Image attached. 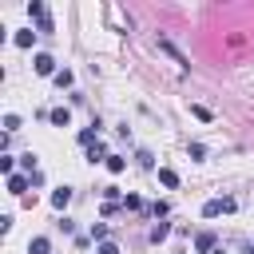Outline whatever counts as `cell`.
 I'll list each match as a JSON object with an SVG mask.
<instances>
[{
	"label": "cell",
	"mask_w": 254,
	"mask_h": 254,
	"mask_svg": "<svg viewBox=\"0 0 254 254\" xmlns=\"http://www.w3.org/2000/svg\"><path fill=\"white\" fill-rule=\"evenodd\" d=\"M28 16H36V24H40V36H48V32H52V16H48V8H44L40 0H32V4H28Z\"/></svg>",
	"instance_id": "1"
},
{
	"label": "cell",
	"mask_w": 254,
	"mask_h": 254,
	"mask_svg": "<svg viewBox=\"0 0 254 254\" xmlns=\"http://www.w3.org/2000/svg\"><path fill=\"white\" fill-rule=\"evenodd\" d=\"M226 210H234V198H210V202L202 206V218H218V214H226Z\"/></svg>",
	"instance_id": "2"
},
{
	"label": "cell",
	"mask_w": 254,
	"mask_h": 254,
	"mask_svg": "<svg viewBox=\"0 0 254 254\" xmlns=\"http://www.w3.org/2000/svg\"><path fill=\"white\" fill-rule=\"evenodd\" d=\"M36 71H40V75H56V60L40 52V56H36Z\"/></svg>",
	"instance_id": "3"
},
{
	"label": "cell",
	"mask_w": 254,
	"mask_h": 254,
	"mask_svg": "<svg viewBox=\"0 0 254 254\" xmlns=\"http://www.w3.org/2000/svg\"><path fill=\"white\" fill-rule=\"evenodd\" d=\"M159 48H163V52H171V56L179 60V67H190V60H187V56H183V52H179V48H175L171 40H159Z\"/></svg>",
	"instance_id": "4"
},
{
	"label": "cell",
	"mask_w": 254,
	"mask_h": 254,
	"mask_svg": "<svg viewBox=\"0 0 254 254\" xmlns=\"http://www.w3.org/2000/svg\"><path fill=\"white\" fill-rule=\"evenodd\" d=\"M67 202H71V190H67V187H60V190H52V206H56V210H64Z\"/></svg>",
	"instance_id": "5"
},
{
	"label": "cell",
	"mask_w": 254,
	"mask_h": 254,
	"mask_svg": "<svg viewBox=\"0 0 254 254\" xmlns=\"http://www.w3.org/2000/svg\"><path fill=\"white\" fill-rule=\"evenodd\" d=\"M48 119H52L56 127H67V123H71V111H67V107H56V111H52Z\"/></svg>",
	"instance_id": "6"
},
{
	"label": "cell",
	"mask_w": 254,
	"mask_h": 254,
	"mask_svg": "<svg viewBox=\"0 0 254 254\" xmlns=\"http://www.w3.org/2000/svg\"><path fill=\"white\" fill-rule=\"evenodd\" d=\"M8 190H12V194H24V190H28V179H24V175H8Z\"/></svg>",
	"instance_id": "7"
},
{
	"label": "cell",
	"mask_w": 254,
	"mask_h": 254,
	"mask_svg": "<svg viewBox=\"0 0 254 254\" xmlns=\"http://www.w3.org/2000/svg\"><path fill=\"white\" fill-rule=\"evenodd\" d=\"M194 250H198V254L214 250V234H210V230H206V234H198V238H194Z\"/></svg>",
	"instance_id": "8"
},
{
	"label": "cell",
	"mask_w": 254,
	"mask_h": 254,
	"mask_svg": "<svg viewBox=\"0 0 254 254\" xmlns=\"http://www.w3.org/2000/svg\"><path fill=\"white\" fill-rule=\"evenodd\" d=\"M48 250H52L48 238H32V242H28V254H48Z\"/></svg>",
	"instance_id": "9"
},
{
	"label": "cell",
	"mask_w": 254,
	"mask_h": 254,
	"mask_svg": "<svg viewBox=\"0 0 254 254\" xmlns=\"http://www.w3.org/2000/svg\"><path fill=\"white\" fill-rule=\"evenodd\" d=\"M159 183H163V187H179V175H175L171 167H163V171H159Z\"/></svg>",
	"instance_id": "10"
},
{
	"label": "cell",
	"mask_w": 254,
	"mask_h": 254,
	"mask_svg": "<svg viewBox=\"0 0 254 254\" xmlns=\"http://www.w3.org/2000/svg\"><path fill=\"white\" fill-rule=\"evenodd\" d=\"M99 159H107V155H103V143H91V147H87V163H99Z\"/></svg>",
	"instance_id": "11"
},
{
	"label": "cell",
	"mask_w": 254,
	"mask_h": 254,
	"mask_svg": "<svg viewBox=\"0 0 254 254\" xmlns=\"http://www.w3.org/2000/svg\"><path fill=\"white\" fill-rule=\"evenodd\" d=\"M91 127H95V123H91ZM91 127H87V131H79V143H83V147H91V143H99V135H95Z\"/></svg>",
	"instance_id": "12"
},
{
	"label": "cell",
	"mask_w": 254,
	"mask_h": 254,
	"mask_svg": "<svg viewBox=\"0 0 254 254\" xmlns=\"http://www.w3.org/2000/svg\"><path fill=\"white\" fill-rule=\"evenodd\" d=\"M123 167H127V163H123V159H119V155H107V171H111V175H119V171H123Z\"/></svg>",
	"instance_id": "13"
},
{
	"label": "cell",
	"mask_w": 254,
	"mask_h": 254,
	"mask_svg": "<svg viewBox=\"0 0 254 254\" xmlns=\"http://www.w3.org/2000/svg\"><path fill=\"white\" fill-rule=\"evenodd\" d=\"M167 234H171V226H167V222H159V226H155V230H151V242H163V238H167Z\"/></svg>",
	"instance_id": "14"
},
{
	"label": "cell",
	"mask_w": 254,
	"mask_h": 254,
	"mask_svg": "<svg viewBox=\"0 0 254 254\" xmlns=\"http://www.w3.org/2000/svg\"><path fill=\"white\" fill-rule=\"evenodd\" d=\"M32 40H36V32H16V44L20 48H32Z\"/></svg>",
	"instance_id": "15"
},
{
	"label": "cell",
	"mask_w": 254,
	"mask_h": 254,
	"mask_svg": "<svg viewBox=\"0 0 254 254\" xmlns=\"http://www.w3.org/2000/svg\"><path fill=\"white\" fill-rule=\"evenodd\" d=\"M123 206H127V210H143V198H139V194H127Z\"/></svg>",
	"instance_id": "16"
},
{
	"label": "cell",
	"mask_w": 254,
	"mask_h": 254,
	"mask_svg": "<svg viewBox=\"0 0 254 254\" xmlns=\"http://www.w3.org/2000/svg\"><path fill=\"white\" fill-rule=\"evenodd\" d=\"M91 238H95V242H107V226L95 222V226H91Z\"/></svg>",
	"instance_id": "17"
},
{
	"label": "cell",
	"mask_w": 254,
	"mask_h": 254,
	"mask_svg": "<svg viewBox=\"0 0 254 254\" xmlns=\"http://www.w3.org/2000/svg\"><path fill=\"white\" fill-rule=\"evenodd\" d=\"M56 87H71V71H56Z\"/></svg>",
	"instance_id": "18"
},
{
	"label": "cell",
	"mask_w": 254,
	"mask_h": 254,
	"mask_svg": "<svg viewBox=\"0 0 254 254\" xmlns=\"http://www.w3.org/2000/svg\"><path fill=\"white\" fill-rule=\"evenodd\" d=\"M20 127V115H4V131H16Z\"/></svg>",
	"instance_id": "19"
},
{
	"label": "cell",
	"mask_w": 254,
	"mask_h": 254,
	"mask_svg": "<svg viewBox=\"0 0 254 254\" xmlns=\"http://www.w3.org/2000/svg\"><path fill=\"white\" fill-rule=\"evenodd\" d=\"M99 254H119V246L115 242H99Z\"/></svg>",
	"instance_id": "20"
}]
</instances>
